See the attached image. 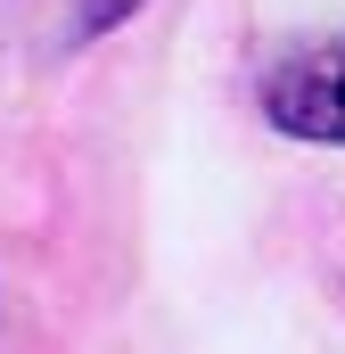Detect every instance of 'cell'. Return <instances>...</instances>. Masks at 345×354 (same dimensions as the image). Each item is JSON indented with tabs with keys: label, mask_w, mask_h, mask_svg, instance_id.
<instances>
[{
	"label": "cell",
	"mask_w": 345,
	"mask_h": 354,
	"mask_svg": "<svg viewBox=\"0 0 345 354\" xmlns=\"http://www.w3.org/2000/svg\"><path fill=\"white\" fill-rule=\"evenodd\" d=\"M263 107H271V124L296 132V140H345V33L296 50V58L263 83Z\"/></svg>",
	"instance_id": "cell-1"
}]
</instances>
